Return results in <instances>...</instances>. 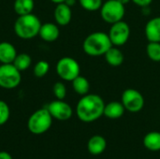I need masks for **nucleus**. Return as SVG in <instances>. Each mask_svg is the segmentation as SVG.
<instances>
[{
	"mask_svg": "<svg viewBox=\"0 0 160 159\" xmlns=\"http://www.w3.org/2000/svg\"><path fill=\"white\" fill-rule=\"evenodd\" d=\"M9 115L10 110L8 105L4 100H0V126H3L8 122Z\"/></svg>",
	"mask_w": 160,
	"mask_h": 159,
	"instance_id": "obj_26",
	"label": "nucleus"
},
{
	"mask_svg": "<svg viewBox=\"0 0 160 159\" xmlns=\"http://www.w3.org/2000/svg\"><path fill=\"white\" fill-rule=\"evenodd\" d=\"M21 72L22 71H25L27 68H29V67L32 64V58L29 54L22 52V53H19L17 54V56L15 57L13 63H12Z\"/></svg>",
	"mask_w": 160,
	"mask_h": 159,
	"instance_id": "obj_21",
	"label": "nucleus"
},
{
	"mask_svg": "<svg viewBox=\"0 0 160 159\" xmlns=\"http://www.w3.org/2000/svg\"><path fill=\"white\" fill-rule=\"evenodd\" d=\"M34 7H35L34 0H15L13 4L14 12L18 16L32 13Z\"/></svg>",
	"mask_w": 160,
	"mask_h": 159,
	"instance_id": "obj_19",
	"label": "nucleus"
},
{
	"mask_svg": "<svg viewBox=\"0 0 160 159\" xmlns=\"http://www.w3.org/2000/svg\"><path fill=\"white\" fill-rule=\"evenodd\" d=\"M54 20L55 22L60 26L68 25L72 19V10L69 6L66 3L57 4L54 8Z\"/></svg>",
	"mask_w": 160,
	"mask_h": 159,
	"instance_id": "obj_11",
	"label": "nucleus"
},
{
	"mask_svg": "<svg viewBox=\"0 0 160 159\" xmlns=\"http://www.w3.org/2000/svg\"><path fill=\"white\" fill-rule=\"evenodd\" d=\"M146 53L154 62H160V42L149 41L146 46Z\"/></svg>",
	"mask_w": 160,
	"mask_h": 159,
	"instance_id": "obj_22",
	"label": "nucleus"
},
{
	"mask_svg": "<svg viewBox=\"0 0 160 159\" xmlns=\"http://www.w3.org/2000/svg\"><path fill=\"white\" fill-rule=\"evenodd\" d=\"M38 36L40 38L46 42H53L57 40L60 36V30L57 23L45 22L41 24Z\"/></svg>",
	"mask_w": 160,
	"mask_h": 159,
	"instance_id": "obj_12",
	"label": "nucleus"
},
{
	"mask_svg": "<svg viewBox=\"0 0 160 159\" xmlns=\"http://www.w3.org/2000/svg\"><path fill=\"white\" fill-rule=\"evenodd\" d=\"M118 1H119L120 3H122L123 5H125V6H126V5H127V4H128L131 0H118Z\"/></svg>",
	"mask_w": 160,
	"mask_h": 159,
	"instance_id": "obj_31",
	"label": "nucleus"
},
{
	"mask_svg": "<svg viewBox=\"0 0 160 159\" xmlns=\"http://www.w3.org/2000/svg\"><path fill=\"white\" fill-rule=\"evenodd\" d=\"M144 34L148 41L160 42V16L153 17L147 22Z\"/></svg>",
	"mask_w": 160,
	"mask_h": 159,
	"instance_id": "obj_13",
	"label": "nucleus"
},
{
	"mask_svg": "<svg viewBox=\"0 0 160 159\" xmlns=\"http://www.w3.org/2000/svg\"><path fill=\"white\" fill-rule=\"evenodd\" d=\"M108 35L113 46H123L128 42L130 37V27L128 22L122 20L112 24Z\"/></svg>",
	"mask_w": 160,
	"mask_h": 159,
	"instance_id": "obj_9",
	"label": "nucleus"
},
{
	"mask_svg": "<svg viewBox=\"0 0 160 159\" xmlns=\"http://www.w3.org/2000/svg\"><path fill=\"white\" fill-rule=\"evenodd\" d=\"M81 7L87 11H98L100 9L103 1L102 0H79Z\"/></svg>",
	"mask_w": 160,
	"mask_h": 159,
	"instance_id": "obj_24",
	"label": "nucleus"
},
{
	"mask_svg": "<svg viewBox=\"0 0 160 159\" xmlns=\"http://www.w3.org/2000/svg\"><path fill=\"white\" fill-rule=\"evenodd\" d=\"M52 117L59 121H67L72 117L73 110L71 106L61 99H56L50 102L46 106Z\"/></svg>",
	"mask_w": 160,
	"mask_h": 159,
	"instance_id": "obj_10",
	"label": "nucleus"
},
{
	"mask_svg": "<svg viewBox=\"0 0 160 159\" xmlns=\"http://www.w3.org/2000/svg\"><path fill=\"white\" fill-rule=\"evenodd\" d=\"M107 64L112 67H119L124 63L125 56L123 52L116 46H112L104 54Z\"/></svg>",
	"mask_w": 160,
	"mask_h": 159,
	"instance_id": "obj_17",
	"label": "nucleus"
},
{
	"mask_svg": "<svg viewBox=\"0 0 160 159\" xmlns=\"http://www.w3.org/2000/svg\"><path fill=\"white\" fill-rule=\"evenodd\" d=\"M17 51L15 47L8 41L0 42V63L1 64H12L17 56Z\"/></svg>",
	"mask_w": 160,
	"mask_h": 159,
	"instance_id": "obj_15",
	"label": "nucleus"
},
{
	"mask_svg": "<svg viewBox=\"0 0 160 159\" xmlns=\"http://www.w3.org/2000/svg\"><path fill=\"white\" fill-rule=\"evenodd\" d=\"M131 2H133L135 5L141 7H149L153 0H131Z\"/></svg>",
	"mask_w": 160,
	"mask_h": 159,
	"instance_id": "obj_27",
	"label": "nucleus"
},
{
	"mask_svg": "<svg viewBox=\"0 0 160 159\" xmlns=\"http://www.w3.org/2000/svg\"><path fill=\"white\" fill-rule=\"evenodd\" d=\"M0 159H12L8 152H0Z\"/></svg>",
	"mask_w": 160,
	"mask_h": 159,
	"instance_id": "obj_28",
	"label": "nucleus"
},
{
	"mask_svg": "<svg viewBox=\"0 0 160 159\" xmlns=\"http://www.w3.org/2000/svg\"><path fill=\"white\" fill-rule=\"evenodd\" d=\"M121 102L124 105L126 111L129 112H139L144 107V97L142 94L134 88L126 89L121 97Z\"/></svg>",
	"mask_w": 160,
	"mask_h": 159,
	"instance_id": "obj_8",
	"label": "nucleus"
},
{
	"mask_svg": "<svg viewBox=\"0 0 160 159\" xmlns=\"http://www.w3.org/2000/svg\"><path fill=\"white\" fill-rule=\"evenodd\" d=\"M143 146L152 152L160 151V132L151 131L147 133L142 141Z\"/></svg>",
	"mask_w": 160,
	"mask_h": 159,
	"instance_id": "obj_18",
	"label": "nucleus"
},
{
	"mask_svg": "<svg viewBox=\"0 0 160 159\" xmlns=\"http://www.w3.org/2000/svg\"><path fill=\"white\" fill-rule=\"evenodd\" d=\"M76 2H77V0H66L64 3H66L68 6H69L71 7H73L76 4Z\"/></svg>",
	"mask_w": 160,
	"mask_h": 159,
	"instance_id": "obj_29",
	"label": "nucleus"
},
{
	"mask_svg": "<svg viewBox=\"0 0 160 159\" xmlns=\"http://www.w3.org/2000/svg\"><path fill=\"white\" fill-rule=\"evenodd\" d=\"M71 82H72V88L76 94H78L82 97L89 94L90 83H89V81L85 77L79 75Z\"/></svg>",
	"mask_w": 160,
	"mask_h": 159,
	"instance_id": "obj_20",
	"label": "nucleus"
},
{
	"mask_svg": "<svg viewBox=\"0 0 160 159\" xmlns=\"http://www.w3.org/2000/svg\"><path fill=\"white\" fill-rule=\"evenodd\" d=\"M126 109L122 102L111 101L108 104H105L103 115L109 119H119L124 115Z\"/></svg>",
	"mask_w": 160,
	"mask_h": 159,
	"instance_id": "obj_16",
	"label": "nucleus"
},
{
	"mask_svg": "<svg viewBox=\"0 0 160 159\" xmlns=\"http://www.w3.org/2000/svg\"><path fill=\"white\" fill-rule=\"evenodd\" d=\"M113 45L112 44L108 33L100 31L89 34L82 42L83 52L92 57L104 56V54Z\"/></svg>",
	"mask_w": 160,
	"mask_h": 159,
	"instance_id": "obj_2",
	"label": "nucleus"
},
{
	"mask_svg": "<svg viewBox=\"0 0 160 159\" xmlns=\"http://www.w3.org/2000/svg\"><path fill=\"white\" fill-rule=\"evenodd\" d=\"M51 2H52V3H54V4H60V3H64L66 0H50Z\"/></svg>",
	"mask_w": 160,
	"mask_h": 159,
	"instance_id": "obj_30",
	"label": "nucleus"
},
{
	"mask_svg": "<svg viewBox=\"0 0 160 159\" xmlns=\"http://www.w3.org/2000/svg\"><path fill=\"white\" fill-rule=\"evenodd\" d=\"M55 70L60 79L66 82H72L80 75L81 67L76 59L69 56H65L57 61Z\"/></svg>",
	"mask_w": 160,
	"mask_h": 159,
	"instance_id": "obj_6",
	"label": "nucleus"
},
{
	"mask_svg": "<svg viewBox=\"0 0 160 159\" xmlns=\"http://www.w3.org/2000/svg\"><path fill=\"white\" fill-rule=\"evenodd\" d=\"M107 148V141L104 137L100 135H94L92 136L87 143L88 152L93 156H99Z\"/></svg>",
	"mask_w": 160,
	"mask_h": 159,
	"instance_id": "obj_14",
	"label": "nucleus"
},
{
	"mask_svg": "<svg viewBox=\"0 0 160 159\" xmlns=\"http://www.w3.org/2000/svg\"><path fill=\"white\" fill-rule=\"evenodd\" d=\"M105 102L97 94H87L82 97L76 106V114L83 123H92L98 120L104 112Z\"/></svg>",
	"mask_w": 160,
	"mask_h": 159,
	"instance_id": "obj_1",
	"label": "nucleus"
},
{
	"mask_svg": "<svg viewBox=\"0 0 160 159\" xmlns=\"http://www.w3.org/2000/svg\"><path fill=\"white\" fill-rule=\"evenodd\" d=\"M52 124V117L47 108H42L31 114L27 122L29 131L35 135H40L47 132Z\"/></svg>",
	"mask_w": 160,
	"mask_h": 159,
	"instance_id": "obj_4",
	"label": "nucleus"
},
{
	"mask_svg": "<svg viewBox=\"0 0 160 159\" xmlns=\"http://www.w3.org/2000/svg\"><path fill=\"white\" fill-rule=\"evenodd\" d=\"M50 70V64L45 60H39L33 68V74L37 78H43Z\"/></svg>",
	"mask_w": 160,
	"mask_h": 159,
	"instance_id": "obj_23",
	"label": "nucleus"
},
{
	"mask_svg": "<svg viewBox=\"0 0 160 159\" xmlns=\"http://www.w3.org/2000/svg\"><path fill=\"white\" fill-rule=\"evenodd\" d=\"M99 11L102 20L110 24L122 21L126 14L125 5L118 0H107L103 2Z\"/></svg>",
	"mask_w": 160,
	"mask_h": 159,
	"instance_id": "obj_5",
	"label": "nucleus"
},
{
	"mask_svg": "<svg viewBox=\"0 0 160 159\" xmlns=\"http://www.w3.org/2000/svg\"><path fill=\"white\" fill-rule=\"evenodd\" d=\"M52 92L56 99L64 100V98L67 96V87L65 83H63L62 82H57L52 86Z\"/></svg>",
	"mask_w": 160,
	"mask_h": 159,
	"instance_id": "obj_25",
	"label": "nucleus"
},
{
	"mask_svg": "<svg viewBox=\"0 0 160 159\" xmlns=\"http://www.w3.org/2000/svg\"><path fill=\"white\" fill-rule=\"evenodd\" d=\"M41 22L38 16L33 13L19 16L13 25L16 36L22 39L27 40L37 37L39 33Z\"/></svg>",
	"mask_w": 160,
	"mask_h": 159,
	"instance_id": "obj_3",
	"label": "nucleus"
},
{
	"mask_svg": "<svg viewBox=\"0 0 160 159\" xmlns=\"http://www.w3.org/2000/svg\"><path fill=\"white\" fill-rule=\"evenodd\" d=\"M22 82L21 71L13 64L0 65V87L11 90L20 85Z\"/></svg>",
	"mask_w": 160,
	"mask_h": 159,
	"instance_id": "obj_7",
	"label": "nucleus"
}]
</instances>
